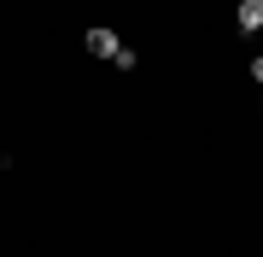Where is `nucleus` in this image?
<instances>
[{
  "label": "nucleus",
  "instance_id": "obj_1",
  "mask_svg": "<svg viewBox=\"0 0 263 257\" xmlns=\"http://www.w3.org/2000/svg\"><path fill=\"white\" fill-rule=\"evenodd\" d=\"M234 24L246 29V35H252V29H263V0H240V6H234Z\"/></svg>",
  "mask_w": 263,
  "mask_h": 257
},
{
  "label": "nucleus",
  "instance_id": "obj_2",
  "mask_svg": "<svg viewBox=\"0 0 263 257\" xmlns=\"http://www.w3.org/2000/svg\"><path fill=\"white\" fill-rule=\"evenodd\" d=\"M88 53H94V58H111L117 53V29H88Z\"/></svg>",
  "mask_w": 263,
  "mask_h": 257
},
{
  "label": "nucleus",
  "instance_id": "obj_3",
  "mask_svg": "<svg viewBox=\"0 0 263 257\" xmlns=\"http://www.w3.org/2000/svg\"><path fill=\"white\" fill-rule=\"evenodd\" d=\"M252 82H263V53H257V58H252Z\"/></svg>",
  "mask_w": 263,
  "mask_h": 257
}]
</instances>
